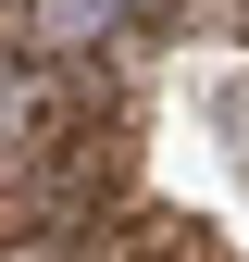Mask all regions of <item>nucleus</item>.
Returning a JSON list of instances; mask_svg holds the SVG:
<instances>
[{
  "instance_id": "f257e3e1",
  "label": "nucleus",
  "mask_w": 249,
  "mask_h": 262,
  "mask_svg": "<svg viewBox=\"0 0 249 262\" xmlns=\"http://www.w3.org/2000/svg\"><path fill=\"white\" fill-rule=\"evenodd\" d=\"M150 13H162V0H25V38H38L50 62H87V50L137 38Z\"/></svg>"
}]
</instances>
